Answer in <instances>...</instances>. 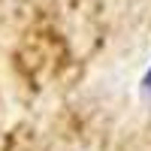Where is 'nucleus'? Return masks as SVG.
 I'll return each instance as SVG.
<instances>
[{
    "mask_svg": "<svg viewBox=\"0 0 151 151\" xmlns=\"http://www.w3.org/2000/svg\"><path fill=\"white\" fill-rule=\"evenodd\" d=\"M142 97H148V103H151V70L142 76Z\"/></svg>",
    "mask_w": 151,
    "mask_h": 151,
    "instance_id": "1",
    "label": "nucleus"
}]
</instances>
